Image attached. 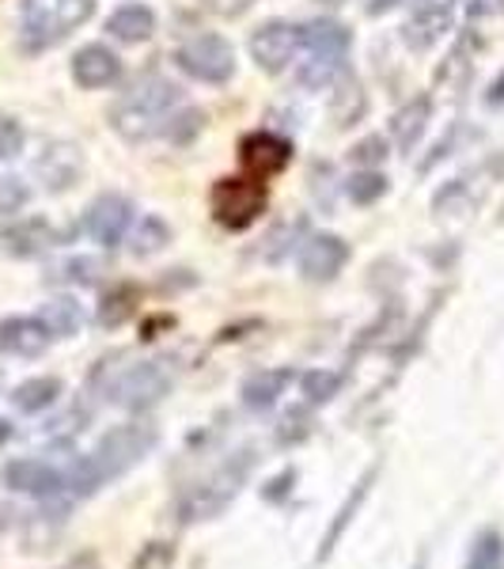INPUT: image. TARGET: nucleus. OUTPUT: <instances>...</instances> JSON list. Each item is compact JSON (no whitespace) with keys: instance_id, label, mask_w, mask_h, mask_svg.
<instances>
[{"instance_id":"obj_1","label":"nucleus","mask_w":504,"mask_h":569,"mask_svg":"<svg viewBox=\"0 0 504 569\" xmlns=\"http://www.w3.org/2000/svg\"><path fill=\"white\" fill-rule=\"evenodd\" d=\"M155 448V429L152 426H118L103 433L95 448L72 467V475H65V486L80 498L95 493L99 486L110 479H122L125 471H133Z\"/></svg>"},{"instance_id":"obj_2","label":"nucleus","mask_w":504,"mask_h":569,"mask_svg":"<svg viewBox=\"0 0 504 569\" xmlns=\"http://www.w3.org/2000/svg\"><path fill=\"white\" fill-rule=\"evenodd\" d=\"M179 99V88L160 77H144L141 84L130 88V96L118 99L110 110V126L125 137V141H149L152 133L163 130L171 107Z\"/></svg>"},{"instance_id":"obj_3","label":"nucleus","mask_w":504,"mask_h":569,"mask_svg":"<svg viewBox=\"0 0 504 569\" xmlns=\"http://www.w3.org/2000/svg\"><path fill=\"white\" fill-rule=\"evenodd\" d=\"M95 0H27L23 8V42L27 50H46L69 31L91 20Z\"/></svg>"},{"instance_id":"obj_4","label":"nucleus","mask_w":504,"mask_h":569,"mask_svg":"<svg viewBox=\"0 0 504 569\" xmlns=\"http://www.w3.org/2000/svg\"><path fill=\"white\" fill-rule=\"evenodd\" d=\"M209 206H213V217L224 228L240 232V228H251L254 220L262 217L265 209V187L262 179H220L209 194Z\"/></svg>"},{"instance_id":"obj_5","label":"nucleus","mask_w":504,"mask_h":569,"mask_svg":"<svg viewBox=\"0 0 504 569\" xmlns=\"http://www.w3.org/2000/svg\"><path fill=\"white\" fill-rule=\"evenodd\" d=\"M175 66L205 84H224L235 72V50L220 34H194L175 50Z\"/></svg>"},{"instance_id":"obj_6","label":"nucleus","mask_w":504,"mask_h":569,"mask_svg":"<svg viewBox=\"0 0 504 569\" xmlns=\"http://www.w3.org/2000/svg\"><path fill=\"white\" fill-rule=\"evenodd\" d=\"M246 471H251V456H240L235 463H224L213 479H205L201 486L187 493V501H182V520H209L216 517L220 509H224L228 501L240 493V486L246 479Z\"/></svg>"},{"instance_id":"obj_7","label":"nucleus","mask_w":504,"mask_h":569,"mask_svg":"<svg viewBox=\"0 0 504 569\" xmlns=\"http://www.w3.org/2000/svg\"><path fill=\"white\" fill-rule=\"evenodd\" d=\"M171 391V376L163 369L160 361H141V365H130L114 383L107 388L110 399L125 410H149L163 395Z\"/></svg>"},{"instance_id":"obj_8","label":"nucleus","mask_w":504,"mask_h":569,"mask_svg":"<svg viewBox=\"0 0 504 569\" xmlns=\"http://www.w3.org/2000/svg\"><path fill=\"white\" fill-rule=\"evenodd\" d=\"M300 46V27L285 20H270L251 34V58L262 72H285Z\"/></svg>"},{"instance_id":"obj_9","label":"nucleus","mask_w":504,"mask_h":569,"mask_svg":"<svg viewBox=\"0 0 504 569\" xmlns=\"http://www.w3.org/2000/svg\"><path fill=\"white\" fill-rule=\"evenodd\" d=\"M455 4H460V0H417L406 27H402V39H406V46H414V50H429V46H436L447 31H452Z\"/></svg>"},{"instance_id":"obj_10","label":"nucleus","mask_w":504,"mask_h":569,"mask_svg":"<svg viewBox=\"0 0 504 569\" xmlns=\"http://www.w3.org/2000/svg\"><path fill=\"white\" fill-rule=\"evenodd\" d=\"M240 160L254 179H270L289 168L292 144L278 133H251V137H243V144H240Z\"/></svg>"},{"instance_id":"obj_11","label":"nucleus","mask_w":504,"mask_h":569,"mask_svg":"<svg viewBox=\"0 0 504 569\" xmlns=\"http://www.w3.org/2000/svg\"><path fill=\"white\" fill-rule=\"evenodd\" d=\"M130 217H133L130 201L118 198V194H103L99 201H91V209H88V217H84V232L95 243L114 247V243H122L125 228H130Z\"/></svg>"},{"instance_id":"obj_12","label":"nucleus","mask_w":504,"mask_h":569,"mask_svg":"<svg viewBox=\"0 0 504 569\" xmlns=\"http://www.w3.org/2000/svg\"><path fill=\"white\" fill-rule=\"evenodd\" d=\"M53 243H61V236H58V228L42 217H27L20 224H8L4 232H0V247H4V254H12V259H34V254L50 251Z\"/></svg>"},{"instance_id":"obj_13","label":"nucleus","mask_w":504,"mask_h":569,"mask_svg":"<svg viewBox=\"0 0 504 569\" xmlns=\"http://www.w3.org/2000/svg\"><path fill=\"white\" fill-rule=\"evenodd\" d=\"M4 486L31 493V498H53V493L65 490V475L42 460H12L4 467Z\"/></svg>"},{"instance_id":"obj_14","label":"nucleus","mask_w":504,"mask_h":569,"mask_svg":"<svg viewBox=\"0 0 504 569\" xmlns=\"http://www.w3.org/2000/svg\"><path fill=\"white\" fill-rule=\"evenodd\" d=\"M345 262H350L345 240H337V236H315V240L304 247V254H300V273H304L308 281H334Z\"/></svg>"},{"instance_id":"obj_15","label":"nucleus","mask_w":504,"mask_h":569,"mask_svg":"<svg viewBox=\"0 0 504 569\" xmlns=\"http://www.w3.org/2000/svg\"><path fill=\"white\" fill-rule=\"evenodd\" d=\"M46 346H50V330L42 327V319H27V316L0 319V353L39 357Z\"/></svg>"},{"instance_id":"obj_16","label":"nucleus","mask_w":504,"mask_h":569,"mask_svg":"<svg viewBox=\"0 0 504 569\" xmlns=\"http://www.w3.org/2000/svg\"><path fill=\"white\" fill-rule=\"evenodd\" d=\"M34 171H39V179L46 182V190H69L72 182L80 179V171H84V152H80L77 144H50V149L39 156Z\"/></svg>"},{"instance_id":"obj_17","label":"nucleus","mask_w":504,"mask_h":569,"mask_svg":"<svg viewBox=\"0 0 504 569\" xmlns=\"http://www.w3.org/2000/svg\"><path fill=\"white\" fill-rule=\"evenodd\" d=\"M122 77V61L107 50V46H84V50L72 58V80L80 88H107Z\"/></svg>"},{"instance_id":"obj_18","label":"nucleus","mask_w":504,"mask_h":569,"mask_svg":"<svg viewBox=\"0 0 504 569\" xmlns=\"http://www.w3.org/2000/svg\"><path fill=\"white\" fill-rule=\"evenodd\" d=\"M300 46H308L311 58H345L350 53V31L337 20H311L300 27Z\"/></svg>"},{"instance_id":"obj_19","label":"nucleus","mask_w":504,"mask_h":569,"mask_svg":"<svg viewBox=\"0 0 504 569\" xmlns=\"http://www.w3.org/2000/svg\"><path fill=\"white\" fill-rule=\"evenodd\" d=\"M429 114H433V99L417 96L391 118V137H395V144L402 152H410L421 141V133H425V126H429Z\"/></svg>"},{"instance_id":"obj_20","label":"nucleus","mask_w":504,"mask_h":569,"mask_svg":"<svg viewBox=\"0 0 504 569\" xmlns=\"http://www.w3.org/2000/svg\"><path fill=\"white\" fill-rule=\"evenodd\" d=\"M364 110H369V96H364L361 80L356 77H337V88H334V99H330V118H334L337 130H345V126H356L364 118Z\"/></svg>"},{"instance_id":"obj_21","label":"nucleus","mask_w":504,"mask_h":569,"mask_svg":"<svg viewBox=\"0 0 504 569\" xmlns=\"http://www.w3.org/2000/svg\"><path fill=\"white\" fill-rule=\"evenodd\" d=\"M107 31L114 34L118 42H144V39H152V31H155V16H152V8H144V4L118 8V12L110 16Z\"/></svg>"},{"instance_id":"obj_22","label":"nucleus","mask_w":504,"mask_h":569,"mask_svg":"<svg viewBox=\"0 0 504 569\" xmlns=\"http://www.w3.org/2000/svg\"><path fill=\"white\" fill-rule=\"evenodd\" d=\"M292 383V372L285 369H270V372H254L251 380L243 383V402L251 410H270L278 402V395H285Z\"/></svg>"},{"instance_id":"obj_23","label":"nucleus","mask_w":504,"mask_h":569,"mask_svg":"<svg viewBox=\"0 0 504 569\" xmlns=\"http://www.w3.org/2000/svg\"><path fill=\"white\" fill-rule=\"evenodd\" d=\"M61 395V380L58 376H34V380H23L20 388L12 391L16 410L23 415H39V410H50Z\"/></svg>"},{"instance_id":"obj_24","label":"nucleus","mask_w":504,"mask_h":569,"mask_svg":"<svg viewBox=\"0 0 504 569\" xmlns=\"http://www.w3.org/2000/svg\"><path fill=\"white\" fill-rule=\"evenodd\" d=\"M42 327L50 330V338H72L84 323V316H80V305L72 297H53L50 305H42Z\"/></svg>"},{"instance_id":"obj_25","label":"nucleus","mask_w":504,"mask_h":569,"mask_svg":"<svg viewBox=\"0 0 504 569\" xmlns=\"http://www.w3.org/2000/svg\"><path fill=\"white\" fill-rule=\"evenodd\" d=\"M372 482H375V467H372L369 475H364L361 482H356V490L350 493V498H345V505H342V509H337V520H334V525H330L326 539H323V550H319V558H330V550L337 547V539H342V531L350 528V520L356 517V509H361V501L369 498Z\"/></svg>"},{"instance_id":"obj_26","label":"nucleus","mask_w":504,"mask_h":569,"mask_svg":"<svg viewBox=\"0 0 504 569\" xmlns=\"http://www.w3.org/2000/svg\"><path fill=\"white\" fill-rule=\"evenodd\" d=\"M466 569H504V536L501 531H482L471 543Z\"/></svg>"},{"instance_id":"obj_27","label":"nucleus","mask_w":504,"mask_h":569,"mask_svg":"<svg viewBox=\"0 0 504 569\" xmlns=\"http://www.w3.org/2000/svg\"><path fill=\"white\" fill-rule=\"evenodd\" d=\"M133 308H137V289H133V284H122V289H114L103 300V308H99V323H103V327H122L125 319L133 316Z\"/></svg>"},{"instance_id":"obj_28","label":"nucleus","mask_w":504,"mask_h":569,"mask_svg":"<svg viewBox=\"0 0 504 569\" xmlns=\"http://www.w3.org/2000/svg\"><path fill=\"white\" fill-rule=\"evenodd\" d=\"M163 243H171V228L163 224L160 217H144L141 228L133 232V254L137 259H144V254H155Z\"/></svg>"},{"instance_id":"obj_29","label":"nucleus","mask_w":504,"mask_h":569,"mask_svg":"<svg viewBox=\"0 0 504 569\" xmlns=\"http://www.w3.org/2000/svg\"><path fill=\"white\" fill-rule=\"evenodd\" d=\"M345 58H311L308 69L300 72V80H304V88H330L337 77H345Z\"/></svg>"},{"instance_id":"obj_30","label":"nucleus","mask_w":504,"mask_h":569,"mask_svg":"<svg viewBox=\"0 0 504 569\" xmlns=\"http://www.w3.org/2000/svg\"><path fill=\"white\" fill-rule=\"evenodd\" d=\"M383 194H387V176H380V171H364V176L350 179V198L356 206H372Z\"/></svg>"},{"instance_id":"obj_31","label":"nucleus","mask_w":504,"mask_h":569,"mask_svg":"<svg viewBox=\"0 0 504 569\" xmlns=\"http://www.w3.org/2000/svg\"><path fill=\"white\" fill-rule=\"evenodd\" d=\"M337 388H342V376H337V372H323V369H319V372L304 376V395H308V402H315V407H319V402L334 399Z\"/></svg>"},{"instance_id":"obj_32","label":"nucleus","mask_w":504,"mask_h":569,"mask_svg":"<svg viewBox=\"0 0 504 569\" xmlns=\"http://www.w3.org/2000/svg\"><path fill=\"white\" fill-rule=\"evenodd\" d=\"M466 50H471V42H460V46H455L452 58L444 61V69L436 72L440 84H455V88H463V84H466V77H471V61H466Z\"/></svg>"},{"instance_id":"obj_33","label":"nucleus","mask_w":504,"mask_h":569,"mask_svg":"<svg viewBox=\"0 0 504 569\" xmlns=\"http://www.w3.org/2000/svg\"><path fill=\"white\" fill-rule=\"evenodd\" d=\"M99 270H103V266H99L95 259H72V262H65L58 270V278H65V281H80V284H91L99 278Z\"/></svg>"},{"instance_id":"obj_34","label":"nucleus","mask_w":504,"mask_h":569,"mask_svg":"<svg viewBox=\"0 0 504 569\" xmlns=\"http://www.w3.org/2000/svg\"><path fill=\"white\" fill-rule=\"evenodd\" d=\"M201 122H205V118H201L198 110H182L175 122L163 126V133H168L171 141H190V137H194V133L201 130Z\"/></svg>"},{"instance_id":"obj_35","label":"nucleus","mask_w":504,"mask_h":569,"mask_svg":"<svg viewBox=\"0 0 504 569\" xmlns=\"http://www.w3.org/2000/svg\"><path fill=\"white\" fill-rule=\"evenodd\" d=\"M383 156H387V141H383V137H369V141H361L353 149V163L375 168V163H383Z\"/></svg>"},{"instance_id":"obj_36","label":"nucleus","mask_w":504,"mask_h":569,"mask_svg":"<svg viewBox=\"0 0 504 569\" xmlns=\"http://www.w3.org/2000/svg\"><path fill=\"white\" fill-rule=\"evenodd\" d=\"M27 201V187L20 179H0V213H16Z\"/></svg>"},{"instance_id":"obj_37","label":"nucleus","mask_w":504,"mask_h":569,"mask_svg":"<svg viewBox=\"0 0 504 569\" xmlns=\"http://www.w3.org/2000/svg\"><path fill=\"white\" fill-rule=\"evenodd\" d=\"M20 149H23V130L12 118H0V160H8V156H16Z\"/></svg>"},{"instance_id":"obj_38","label":"nucleus","mask_w":504,"mask_h":569,"mask_svg":"<svg viewBox=\"0 0 504 569\" xmlns=\"http://www.w3.org/2000/svg\"><path fill=\"white\" fill-rule=\"evenodd\" d=\"M201 4H205L209 12L224 16V20H232V16H243L246 8L254 4V0H201Z\"/></svg>"},{"instance_id":"obj_39","label":"nucleus","mask_w":504,"mask_h":569,"mask_svg":"<svg viewBox=\"0 0 504 569\" xmlns=\"http://www.w3.org/2000/svg\"><path fill=\"white\" fill-rule=\"evenodd\" d=\"M395 4H399V0H372L369 12H372V16H383V12H391Z\"/></svg>"},{"instance_id":"obj_40","label":"nucleus","mask_w":504,"mask_h":569,"mask_svg":"<svg viewBox=\"0 0 504 569\" xmlns=\"http://www.w3.org/2000/svg\"><path fill=\"white\" fill-rule=\"evenodd\" d=\"M8 437H12V426H8V421L4 418H0V445H4V440Z\"/></svg>"},{"instance_id":"obj_41","label":"nucleus","mask_w":504,"mask_h":569,"mask_svg":"<svg viewBox=\"0 0 504 569\" xmlns=\"http://www.w3.org/2000/svg\"><path fill=\"white\" fill-rule=\"evenodd\" d=\"M323 4H345V0H323Z\"/></svg>"},{"instance_id":"obj_42","label":"nucleus","mask_w":504,"mask_h":569,"mask_svg":"<svg viewBox=\"0 0 504 569\" xmlns=\"http://www.w3.org/2000/svg\"><path fill=\"white\" fill-rule=\"evenodd\" d=\"M414 569H425V558H421V562H417V566H414Z\"/></svg>"},{"instance_id":"obj_43","label":"nucleus","mask_w":504,"mask_h":569,"mask_svg":"<svg viewBox=\"0 0 504 569\" xmlns=\"http://www.w3.org/2000/svg\"><path fill=\"white\" fill-rule=\"evenodd\" d=\"M497 8H501V12H504V0H497Z\"/></svg>"}]
</instances>
